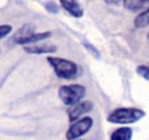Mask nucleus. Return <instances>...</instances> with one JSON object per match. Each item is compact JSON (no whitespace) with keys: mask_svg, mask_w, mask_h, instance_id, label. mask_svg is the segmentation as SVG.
Masks as SVG:
<instances>
[{"mask_svg":"<svg viewBox=\"0 0 149 140\" xmlns=\"http://www.w3.org/2000/svg\"><path fill=\"white\" fill-rule=\"evenodd\" d=\"M47 62L53 68L58 78L64 80H72L78 76V65L72 60L59 57H48Z\"/></svg>","mask_w":149,"mask_h":140,"instance_id":"obj_1","label":"nucleus"},{"mask_svg":"<svg viewBox=\"0 0 149 140\" xmlns=\"http://www.w3.org/2000/svg\"><path fill=\"white\" fill-rule=\"evenodd\" d=\"M146 116V112L138 108H117L112 111L107 117V121L113 124H132L141 121Z\"/></svg>","mask_w":149,"mask_h":140,"instance_id":"obj_2","label":"nucleus"},{"mask_svg":"<svg viewBox=\"0 0 149 140\" xmlns=\"http://www.w3.org/2000/svg\"><path fill=\"white\" fill-rule=\"evenodd\" d=\"M85 94H86V89L80 84L64 85L61 86L59 90H58L59 98L65 106L69 107H74L75 105L80 103L81 100L85 97Z\"/></svg>","mask_w":149,"mask_h":140,"instance_id":"obj_3","label":"nucleus"},{"mask_svg":"<svg viewBox=\"0 0 149 140\" xmlns=\"http://www.w3.org/2000/svg\"><path fill=\"white\" fill-rule=\"evenodd\" d=\"M94 124V121L91 117H83L81 119L77 121L75 123H73L70 128L68 129V132L65 134V137L68 140H78V138H80L85 135L90 129H91Z\"/></svg>","mask_w":149,"mask_h":140,"instance_id":"obj_4","label":"nucleus"},{"mask_svg":"<svg viewBox=\"0 0 149 140\" xmlns=\"http://www.w3.org/2000/svg\"><path fill=\"white\" fill-rule=\"evenodd\" d=\"M93 107H94V105H93V102H90V101H84V102H80V103L75 105L68 112L69 121H70L72 123L79 121L78 118L80 116H83V114H85V113L90 112L93 110Z\"/></svg>","mask_w":149,"mask_h":140,"instance_id":"obj_5","label":"nucleus"},{"mask_svg":"<svg viewBox=\"0 0 149 140\" xmlns=\"http://www.w3.org/2000/svg\"><path fill=\"white\" fill-rule=\"evenodd\" d=\"M61 5L62 8L67 10V11L72 16H74V17H83L84 15V10L83 8L80 6V4L74 1V0H62L61 1Z\"/></svg>","mask_w":149,"mask_h":140,"instance_id":"obj_6","label":"nucleus"},{"mask_svg":"<svg viewBox=\"0 0 149 140\" xmlns=\"http://www.w3.org/2000/svg\"><path fill=\"white\" fill-rule=\"evenodd\" d=\"M24 51L31 54H51L57 52V47L53 44H40V46H25Z\"/></svg>","mask_w":149,"mask_h":140,"instance_id":"obj_7","label":"nucleus"},{"mask_svg":"<svg viewBox=\"0 0 149 140\" xmlns=\"http://www.w3.org/2000/svg\"><path fill=\"white\" fill-rule=\"evenodd\" d=\"M132 135L133 132L130 127H121L112 132L110 140H132Z\"/></svg>","mask_w":149,"mask_h":140,"instance_id":"obj_8","label":"nucleus"},{"mask_svg":"<svg viewBox=\"0 0 149 140\" xmlns=\"http://www.w3.org/2000/svg\"><path fill=\"white\" fill-rule=\"evenodd\" d=\"M51 32H40V33H33V35H31L29 36L27 38H24V40H21L19 41L17 43L19 44H22L24 47L25 46H30V44H32V43H36V42H40V41H43L46 38H48V37H51Z\"/></svg>","mask_w":149,"mask_h":140,"instance_id":"obj_9","label":"nucleus"},{"mask_svg":"<svg viewBox=\"0 0 149 140\" xmlns=\"http://www.w3.org/2000/svg\"><path fill=\"white\" fill-rule=\"evenodd\" d=\"M33 33H35V26L30 25V24H26L16 32V35H15V42L17 43L19 41L24 40V38H27L29 36L33 35Z\"/></svg>","mask_w":149,"mask_h":140,"instance_id":"obj_10","label":"nucleus"},{"mask_svg":"<svg viewBox=\"0 0 149 140\" xmlns=\"http://www.w3.org/2000/svg\"><path fill=\"white\" fill-rule=\"evenodd\" d=\"M125 4V8L131 10V11H137V10H141L142 8H144V5L148 4V1L146 0H126L123 1Z\"/></svg>","mask_w":149,"mask_h":140,"instance_id":"obj_11","label":"nucleus"},{"mask_svg":"<svg viewBox=\"0 0 149 140\" xmlns=\"http://www.w3.org/2000/svg\"><path fill=\"white\" fill-rule=\"evenodd\" d=\"M148 25H149V8L134 19V26H137V27H146Z\"/></svg>","mask_w":149,"mask_h":140,"instance_id":"obj_12","label":"nucleus"},{"mask_svg":"<svg viewBox=\"0 0 149 140\" xmlns=\"http://www.w3.org/2000/svg\"><path fill=\"white\" fill-rule=\"evenodd\" d=\"M137 74L142 76L144 80L149 81V67L148 65H139L137 68Z\"/></svg>","mask_w":149,"mask_h":140,"instance_id":"obj_13","label":"nucleus"},{"mask_svg":"<svg viewBox=\"0 0 149 140\" xmlns=\"http://www.w3.org/2000/svg\"><path fill=\"white\" fill-rule=\"evenodd\" d=\"M11 31H13V26H10V25H1V26H0V37L4 38V37H6Z\"/></svg>","mask_w":149,"mask_h":140,"instance_id":"obj_14","label":"nucleus"},{"mask_svg":"<svg viewBox=\"0 0 149 140\" xmlns=\"http://www.w3.org/2000/svg\"><path fill=\"white\" fill-rule=\"evenodd\" d=\"M46 9L48 10V11H51V12H58V6L54 3H48L46 5Z\"/></svg>","mask_w":149,"mask_h":140,"instance_id":"obj_15","label":"nucleus"},{"mask_svg":"<svg viewBox=\"0 0 149 140\" xmlns=\"http://www.w3.org/2000/svg\"><path fill=\"white\" fill-rule=\"evenodd\" d=\"M148 40H149V33H148Z\"/></svg>","mask_w":149,"mask_h":140,"instance_id":"obj_16","label":"nucleus"}]
</instances>
